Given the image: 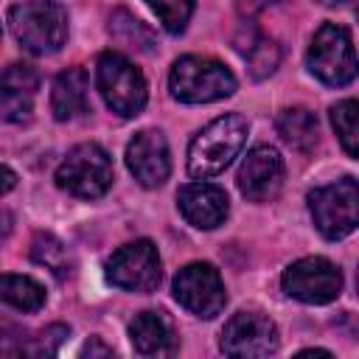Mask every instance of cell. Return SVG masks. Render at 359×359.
<instances>
[{"mask_svg":"<svg viewBox=\"0 0 359 359\" xmlns=\"http://www.w3.org/2000/svg\"><path fill=\"white\" fill-rule=\"evenodd\" d=\"M247 140V121L241 115H222L210 121L188 149V174L194 180H208L222 174L233 157H238Z\"/></svg>","mask_w":359,"mask_h":359,"instance_id":"cell-1","label":"cell"},{"mask_svg":"<svg viewBox=\"0 0 359 359\" xmlns=\"http://www.w3.org/2000/svg\"><path fill=\"white\" fill-rule=\"evenodd\" d=\"M8 28L28 53L45 56L65 45L67 14L56 0H22L11 6Z\"/></svg>","mask_w":359,"mask_h":359,"instance_id":"cell-2","label":"cell"},{"mask_svg":"<svg viewBox=\"0 0 359 359\" xmlns=\"http://www.w3.org/2000/svg\"><path fill=\"white\" fill-rule=\"evenodd\" d=\"M168 87L182 104H210L236 93V76L216 59L182 56L171 67Z\"/></svg>","mask_w":359,"mask_h":359,"instance_id":"cell-3","label":"cell"},{"mask_svg":"<svg viewBox=\"0 0 359 359\" xmlns=\"http://www.w3.org/2000/svg\"><path fill=\"white\" fill-rule=\"evenodd\" d=\"M95 81H98L104 104L115 115L132 118L146 107V98H149L146 79L126 56H121L115 50L101 53L98 67H95Z\"/></svg>","mask_w":359,"mask_h":359,"instance_id":"cell-4","label":"cell"},{"mask_svg":"<svg viewBox=\"0 0 359 359\" xmlns=\"http://www.w3.org/2000/svg\"><path fill=\"white\" fill-rule=\"evenodd\" d=\"M309 210L325 238H345L359 227V182L342 177L337 182L314 188L309 194Z\"/></svg>","mask_w":359,"mask_h":359,"instance_id":"cell-5","label":"cell"},{"mask_svg":"<svg viewBox=\"0 0 359 359\" xmlns=\"http://www.w3.org/2000/svg\"><path fill=\"white\" fill-rule=\"evenodd\" d=\"M306 59H309V70L323 84H331V87H342L353 81L359 73V59H356L351 34L337 22H325L317 28Z\"/></svg>","mask_w":359,"mask_h":359,"instance_id":"cell-6","label":"cell"},{"mask_svg":"<svg viewBox=\"0 0 359 359\" xmlns=\"http://www.w3.org/2000/svg\"><path fill=\"white\" fill-rule=\"evenodd\" d=\"M112 160L98 143L76 146L59 165L56 182L79 199H98L112 185Z\"/></svg>","mask_w":359,"mask_h":359,"instance_id":"cell-7","label":"cell"},{"mask_svg":"<svg viewBox=\"0 0 359 359\" xmlns=\"http://www.w3.org/2000/svg\"><path fill=\"white\" fill-rule=\"evenodd\" d=\"M283 292L300 303L323 306L339 297L342 272L328 258H300L283 272Z\"/></svg>","mask_w":359,"mask_h":359,"instance_id":"cell-8","label":"cell"},{"mask_svg":"<svg viewBox=\"0 0 359 359\" xmlns=\"http://www.w3.org/2000/svg\"><path fill=\"white\" fill-rule=\"evenodd\" d=\"M160 255L149 238L123 244L107 261V278L112 286L126 292H151L160 283Z\"/></svg>","mask_w":359,"mask_h":359,"instance_id":"cell-9","label":"cell"},{"mask_svg":"<svg viewBox=\"0 0 359 359\" xmlns=\"http://www.w3.org/2000/svg\"><path fill=\"white\" fill-rule=\"evenodd\" d=\"M174 297L182 309H188L191 314L202 317V320H210L216 317L224 303H227V294H224V283L216 272V266L210 264H188L177 272L174 278Z\"/></svg>","mask_w":359,"mask_h":359,"instance_id":"cell-10","label":"cell"},{"mask_svg":"<svg viewBox=\"0 0 359 359\" xmlns=\"http://www.w3.org/2000/svg\"><path fill=\"white\" fill-rule=\"evenodd\" d=\"M227 356H269L278 351V328L258 311H238L222 331Z\"/></svg>","mask_w":359,"mask_h":359,"instance_id":"cell-11","label":"cell"},{"mask_svg":"<svg viewBox=\"0 0 359 359\" xmlns=\"http://www.w3.org/2000/svg\"><path fill=\"white\" fill-rule=\"evenodd\" d=\"M283 185V160L272 146H255L247 151L238 168V191L250 202H269Z\"/></svg>","mask_w":359,"mask_h":359,"instance_id":"cell-12","label":"cell"},{"mask_svg":"<svg viewBox=\"0 0 359 359\" xmlns=\"http://www.w3.org/2000/svg\"><path fill=\"white\" fill-rule=\"evenodd\" d=\"M126 165L143 188H160L168 180V171H171L165 135L160 129L137 132L132 137V143L126 146Z\"/></svg>","mask_w":359,"mask_h":359,"instance_id":"cell-13","label":"cell"},{"mask_svg":"<svg viewBox=\"0 0 359 359\" xmlns=\"http://www.w3.org/2000/svg\"><path fill=\"white\" fill-rule=\"evenodd\" d=\"M180 202V213L185 216L188 224L199 227V230H213L227 219V194L219 185L210 182H191L180 191L177 196Z\"/></svg>","mask_w":359,"mask_h":359,"instance_id":"cell-14","label":"cell"},{"mask_svg":"<svg viewBox=\"0 0 359 359\" xmlns=\"http://www.w3.org/2000/svg\"><path fill=\"white\" fill-rule=\"evenodd\" d=\"M132 345L140 356H171L177 351V334L163 311H140L129 325Z\"/></svg>","mask_w":359,"mask_h":359,"instance_id":"cell-15","label":"cell"},{"mask_svg":"<svg viewBox=\"0 0 359 359\" xmlns=\"http://www.w3.org/2000/svg\"><path fill=\"white\" fill-rule=\"evenodd\" d=\"M87 73L81 67H67L56 76L50 90V109L56 121H70L81 112H87Z\"/></svg>","mask_w":359,"mask_h":359,"instance_id":"cell-16","label":"cell"},{"mask_svg":"<svg viewBox=\"0 0 359 359\" xmlns=\"http://www.w3.org/2000/svg\"><path fill=\"white\" fill-rule=\"evenodd\" d=\"M244 31H247V39L244 36H236V48L247 59L250 76L252 79H266L269 73H275V67L280 62V48L269 36L258 34L252 25H247Z\"/></svg>","mask_w":359,"mask_h":359,"instance_id":"cell-17","label":"cell"},{"mask_svg":"<svg viewBox=\"0 0 359 359\" xmlns=\"http://www.w3.org/2000/svg\"><path fill=\"white\" fill-rule=\"evenodd\" d=\"M278 126V135L297 151H311L317 146V135H320V126H317V115L306 107H289L278 115L275 121Z\"/></svg>","mask_w":359,"mask_h":359,"instance_id":"cell-18","label":"cell"},{"mask_svg":"<svg viewBox=\"0 0 359 359\" xmlns=\"http://www.w3.org/2000/svg\"><path fill=\"white\" fill-rule=\"evenodd\" d=\"M3 300L20 311H39L45 306V289L25 275H3Z\"/></svg>","mask_w":359,"mask_h":359,"instance_id":"cell-19","label":"cell"},{"mask_svg":"<svg viewBox=\"0 0 359 359\" xmlns=\"http://www.w3.org/2000/svg\"><path fill=\"white\" fill-rule=\"evenodd\" d=\"M331 123L342 149L351 157H359V101H339L331 107Z\"/></svg>","mask_w":359,"mask_h":359,"instance_id":"cell-20","label":"cell"},{"mask_svg":"<svg viewBox=\"0 0 359 359\" xmlns=\"http://www.w3.org/2000/svg\"><path fill=\"white\" fill-rule=\"evenodd\" d=\"M109 34H112L118 42H123V45H129V48H137V50H146V53L154 48L151 31H149L140 20H135L129 11H123V8H118V11L109 17Z\"/></svg>","mask_w":359,"mask_h":359,"instance_id":"cell-21","label":"cell"},{"mask_svg":"<svg viewBox=\"0 0 359 359\" xmlns=\"http://www.w3.org/2000/svg\"><path fill=\"white\" fill-rule=\"evenodd\" d=\"M31 258H34L36 264L48 266L59 280L70 275V255H67L65 244H62L59 238L48 236V233H39V236L34 238V244H31Z\"/></svg>","mask_w":359,"mask_h":359,"instance_id":"cell-22","label":"cell"},{"mask_svg":"<svg viewBox=\"0 0 359 359\" xmlns=\"http://www.w3.org/2000/svg\"><path fill=\"white\" fill-rule=\"evenodd\" d=\"M146 3L160 17L168 34H182L194 14V0H146Z\"/></svg>","mask_w":359,"mask_h":359,"instance_id":"cell-23","label":"cell"},{"mask_svg":"<svg viewBox=\"0 0 359 359\" xmlns=\"http://www.w3.org/2000/svg\"><path fill=\"white\" fill-rule=\"evenodd\" d=\"M39 87V73L31 65H8L3 73V93H20V95H34Z\"/></svg>","mask_w":359,"mask_h":359,"instance_id":"cell-24","label":"cell"},{"mask_svg":"<svg viewBox=\"0 0 359 359\" xmlns=\"http://www.w3.org/2000/svg\"><path fill=\"white\" fill-rule=\"evenodd\" d=\"M67 334H70V331H67L65 325H50V328H45V331L39 334L36 345H28V348H25V353H34V356H50V353L59 351V345L65 342Z\"/></svg>","mask_w":359,"mask_h":359,"instance_id":"cell-25","label":"cell"},{"mask_svg":"<svg viewBox=\"0 0 359 359\" xmlns=\"http://www.w3.org/2000/svg\"><path fill=\"white\" fill-rule=\"evenodd\" d=\"M3 118L11 123H22L31 118V95H20V93H3Z\"/></svg>","mask_w":359,"mask_h":359,"instance_id":"cell-26","label":"cell"},{"mask_svg":"<svg viewBox=\"0 0 359 359\" xmlns=\"http://www.w3.org/2000/svg\"><path fill=\"white\" fill-rule=\"evenodd\" d=\"M81 353H84V356H98V353H101V356H109V353H112V348H109V345H104V342H98V339H90V342L84 345V351H81Z\"/></svg>","mask_w":359,"mask_h":359,"instance_id":"cell-27","label":"cell"},{"mask_svg":"<svg viewBox=\"0 0 359 359\" xmlns=\"http://www.w3.org/2000/svg\"><path fill=\"white\" fill-rule=\"evenodd\" d=\"M14 182H17V177H14V171H11L8 165H3V194H8V191L14 188Z\"/></svg>","mask_w":359,"mask_h":359,"instance_id":"cell-28","label":"cell"},{"mask_svg":"<svg viewBox=\"0 0 359 359\" xmlns=\"http://www.w3.org/2000/svg\"><path fill=\"white\" fill-rule=\"evenodd\" d=\"M317 3H323V6H339V3H345V0H317Z\"/></svg>","mask_w":359,"mask_h":359,"instance_id":"cell-29","label":"cell"},{"mask_svg":"<svg viewBox=\"0 0 359 359\" xmlns=\"http://www.w3.org/2000/svg\"><path fill=\"white\" fill-rule=\"evenodd\" d=\"M356 289H359V272H356Z\"/></svg>","mask_w":359,"mask_h":359,"instance_id":"cell-30","label":"cell"}]
</instances>
